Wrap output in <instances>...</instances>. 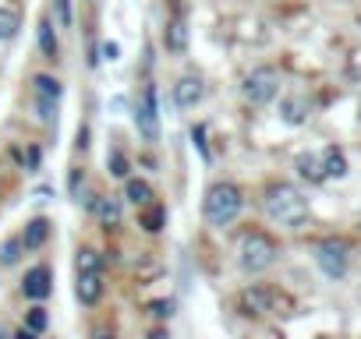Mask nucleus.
Instances as JSON below:
<instances>
[{
  "label": "nucleus",
  "instance_id": "nucleus-1",
  "mask_svg": "<svg viewBox=\"0 0 361 339\" xmlns=\"http://www.w3.org/2000/svg\"><path fill=\"white\" fill-rule=\"evenodd\" d=\"M262 209L273 223L280 226H301L308 219V198L294 188V184H269L266 188V198H262Z\"/></svg>",
  "mask_w": 361,
  "mask_h": 339
},
{
  "label": "nucleus",
  "instance_id": "nucleus-2",
  "mask_svg": "<svg viewBox=\"0 0 361 339\" xmlns=\"http://www.w3.org/2000/svg\"><path fill=\"white\" fill-rule=\"evenodd\" d=\"M241 209H245V195H241V188L231 184V181L213 184V188L206 191V198H202V216H206L209 226H231V223L241 216Z\"/></svg>",
  "mask_w": 361,
  "mask_h": 339
},
{
  "label": "nucleus",
  "instance_id": "nucleus-3",
  "mask_svg": "<svg viewBox=\"0 0 361 339\" xmlns=\"http://www.w3.org/2000/svg\"><path fill=\"white\" fill-rule=\"evenodd\" d=\"M238 258H241V269H245V272H266V269L276 262V241L266 237L262 230H252V234L241 237Z\"/></svg>",
  "mask_w": 361,
  "mask_h": 339
},
{
  "label": "nucleus",
  "instance_id": "nucleus-4",
  "mask_svg": "<svg viewBox=\"0 0 361 339\" xmlns=\"http://www.w3.org/2000/svg\"><path fill=\"white\" fill-rule=\"evenodd\" d=\"M238 307H241V314H248V318H266V314H283L287 307H290V300L280 293V290H273V286H248V290H241V297H238Z\"/></svg>",
  "mask_w": 361,
  "mask_h": 339
},
{
  "label": "nucleus",
  "instance_id": "nucleus-5",
  "mask_svg": "<svg viewBox=\"0 0 361 339\" xmlns=\"http://www.w3.org/2000/svg\"><path fill=\"white\" fill-rule=\"evenodd\" d=\"M135 127L145 141L159 138V103H156V85L152 82H145V89L135 103Z\"/></svg>",
  "mask_w": 361,
  "mask_h": 339
},
{
  "label": "nucleus",
  "instance_id": "nucleus-6",
  "mask_svg": "<svg viewBox=\"0 0 361 339\" xmlns=\"http://www.w3.org/2000/svg\"><path fill=\"white\" fill-rule=\"evenodd\" d=\"M241 92H245V99H248L252 106H266V103H273L276 92H280V75H276L273 68H259V71H252V75L245 78Z\"/></svg>",
  "mask_w": 361,
  "mask_h": 339
},
{
  "label": "nucleus",
  "instance_id": "nucleus-7",
  "mask_svg": "<svg viewBox=\"0 0 361 339\" xmlns=\"http://www.w3.org/2000/svg\"><path fill=\"white\" fill-rule=\"evenodd\" d=\"M32 92H36V110L43 124L57 120V103H61V82L54 75H36L32 78Z\"/></svg>",
  "mask_w": 361,
  "mask_h": 339
},
{
  "label": "nucleus",
  "instance_id": "nucleus-8",
  "mask_svg": "<svg viewBox=\"0 0 361 339\" xmlns=\"http://www.w3.org/2000/svg\"><path fill=\"white\" fill-rule=\"evenodd\" d=\"M347 258H350V251H347V244L343 241H322L319 248H315V262H319V269L326 272V276H333V279H340L343 272H347Z\"/></svg>",
  "mask_w": 361,
  "mask_h": 339
},
{
  "label": "nucleus",
  "instance_id": "nucleus-9",
  "mask_svg": "<svg viewBox=\"0 0 361 339\" xmlns=\"http://www.w3.org/2000/svg\"><path fill=\"white\" fill-rule=\"evenodd\" d=\"M22 293H25L29 300H47V297L54 293V272H50L47 265L29 269L25 279H22Z\"/></svg>",
  "mask_w": 361,
  "mask_h": 339
},
{
  "label": "nucleus",
  "instance_id": "nucleus-10",
  "mask_svg": "<svg viewBox=\"0 0 361 339\" xmlns=\"http://www.w3.org/2000/svg\"><path fill=\"white\" fill-rule=\"evenodd\" d=\"M202 96H206V89H202V78L199 75H185V78L173 85V103L180 110H195L202 103Z\"/></svg>",
  "mask_w": 361,
  "mask_h": 339
},
{
  "label": "nucleus",
  "instance_id": "nucleus-11",
  "mask_svg": "<svg viewBox=\"0 0 361 339\" xmlns=\"http://www.w3.org/2000/svg\"><path fill=\"white\" fill-rule=\"evenodd\" d=\"M75 293H78V300H82L85 307L99 304V297H103V269L78 272V279H75Z\"/></svg>",
  "mask_w": 361,
  "mask_h": 339
},
{
  "label": "nucleus",
  "instance_id": "nucleus-12",
  "mask_svg": "<svg viewBox=\"0 0 361 339\" xmlns=\"http://www.w3.org/2000/svg\"><path fill=\"white\" fill-rule=\"evenodd\" d=\"M163 46H166L170 53H185V50H188V25H185V18L166 22V29H163Z\"/></svg>",
  "mask_w": 361,
  "mask_h": 339
},
{
  "label": "nucleus",
  "instance_id": "nucleus-13",
  "mask_svg": "<svg viewBox=\"0 0 361 339\" xmlns=\"http://www.w3.org/2000/svg\"><path fill=\"white\" fill-rule=\"evenodd\" d=\"M319 159H322V174H326V177H336V181H340V177L347 174V155H343L336 145H329Z\"/></svg>",
  "mask_w": 361,
  "mask_h": 339
},
{
  "label": "nucleus",
  "instance_id": "nucleus-14",
  "mask_svg": "<svg viewBox=\"0 0 361 339\" xmlns=\"http://www.w3.org/2000/svg\"><path fill=\"white\" fill-rule=\"evenodd\" d=\"M47 237H50V219H32L29 226H25V234H22V244L29 248V251H36V248H43L47 244Z\"/></svg>",
  "mask_w": 361,
  "mask_h": 339
},
{
  "label": "nucleus",
  "instance_id": "nucleus-15",
  "mask_svg": "<svg viewBox=\"0 0 361 339\" xmlns=\"http://www.w3.org/2000/svg\"><path fill=\"white\" fill-rule=\"evenodd\" d=\"M39 50H43L47 60H57L61 57V43H57V32H54V22L50 18L39 22Z\"/></svg>",
  "mask_w": 361,
  "mask_h": 339
},
{
  "label": "nucleus",
  "instance_id": "nucleus-16",
  "mask_svg": "<svg viewBox=\"0 0 361 339\" xmlns=\"http://www.w3.org/2000/svg\"><path fill=\"white\" fill-rule=\"evenodd\" d=\"M124 198H128L131 205H138V209H142V205H149V202H152V184H149V181L131 177V181L124 184Z\"/></svg>",
  "mask_w": 361,
  "mask_h": 339
},
{
  "label": "nucleus",
  "instance_id": "nucleus-17",
  "mask_svg": "<svg viewBox=\"0 0 361 339\" xmlns=\"http://www.w3.org/2000/svg\"><path fill=\"white\" fill-rule=\"evenodd\" d=\"M89 209H92V212L99 216V223H106V226H114V223L121 219V202H117V198H92Z\"/></svg>",
  "mask_w": 361,
  "mask_h": 339
},
{
  "label": "nucleus",
  "instance_id": "nucleus-18",
  "mask_svg": "<svg viewBox=\"0 0 361 339\" xmlns=\"http://www.w3.org/2000/svg\"><path fill=\"white\" fill-rule=\"evenodd\" d=\"M298 174L305 177V181H312V184H319V181H326V174H322V159L319 155H298Z\"/></svg>",
  "mask_w": 361,
  "mask_h": 339
},
{
  "label": "nucleus",
  "instance_id": "nucleus-19",
  "mask_svg": "<svg viewBox=\"0 0 361 339\" xmlns=\"http://www.w3.org/2000/svg\"><path fill=\"white\" fill-rule=\"evenodd\" d=\"M18 29H22V18H18V11H11V8H4V4H0V43L15 39V36H18Z\"/></svg>",
  "mask_w": 361,
  "mask_h": 339
},
{
  "label": "nucleus",
  "instance_id": "nucleus-20",
  "mask_svg": "<svg viewBox=\"0 0 361 339\" xmlns=\"http://www.w3.org/2000/svg\"><path fill=\"white\" fill-rule=\"evenodd\" d=\"M163 223H166V209L163 205H142V226L149 230V234H159L163 230Z\"/></svg>",
  "mask_w": 361,
  "mask_h": 339
},
{
  "label": "nucleus",
  "instance_id": "nucleus-21",
  "mask_svg": "<svg viewBox=\"0 0 361 339\" xmlns=\"http://www.w3.org/2000/svg\"><path fill=\"white\" fill-rule=\"evenodd\" d=\"M280 113H283L287 124H301V120L308 117V103H305V99H287V103L280 106Z\"/></svg>",
  "mask_w": 361,
  "mask_h": 339
},
{
  "label": "nucleus",
  "instance_id": "nucleus-22",
  "mask_svg": "<svg viewBox=\"0 0 361 339\" xmlns=\"http://www.w3.org/2000/svg\"><path fill=\"white\" fill-rule=\"evenodd\" d=\"M75 269H78V272L103 269V255H99V251H92V248H82V251H78V258H75Z\"/></svg>",
  "mask_w": 361,
  "mask_h": 339
},
{
  "label": "nucleus",
  "instance_id": "nucleus-23",
  "mask_svg": "<svg viewBox=\"0 0 361 339\" xmlns=\"http://www.w3.org/2000/svg\"><path fill=\"white\" fill-rule=\"evenodd\" d=\"M106 166H110V174H114V177H128V159H124V152H121V148H114V152H110Z\"/></svg>",
  "mask_w": 361,
  "mask_h": 339
},
{
  "label": "nucleus",
  "instance_id": "nucleus-24",
  "mask_svg": "<svg viewBox=\"0 0 361 339\" xmlns=\"http://www.w3.org/2000/svg\"><path fill=\"white\" fill-rule=\"evenodd\" d=\"M25 244H22V237H15V241H8L4 248H0V262H4V265H15L18 262V251H22Z\"/></svg>",
  "mask_w": 361,
  "mask_h": 339
},
{
  "label": "nucleus",
  "instance_id": "nucleus-25",
  "mask_svg": "<svg viewBox=\"0 0 361 339\" xmlns=\"http://www.w3.org/2000/svg\"><path fill=\"white\" fill-rule=\"evenodd\" d=\"M54 4H57V25L68 29L71 25V0H54Z\"/></svg>",
  "mask_w": 361,
  "mask_h": 339
},
{
  "label": "nucleus",
  "instance_id": "nucleus-26",
  "mask_svg": "<svg viewBox=\"0 0 361 339\" xmlns=\"http://www.w3.org/2000/svg\"><path fill=\"white\" fill-rule=\"evenodd\" d=\"M149 311H152L156 318H170V314H173V300H152Z\"/></svg>",
  "mask_w": 361,
  "mask_h": 339
},
{
  "label": "nucleus",
  "instance_id": "nucleus-27",
  "mask_svg": "<svg viewBox=\"0 0 361 339\" xmlns=\"http://www.w3.org/2000/svg\"><path fill=\"white\" fill-rule=\"evenodd\" d=\"M43 328H47V311L36 307V311L29 314V332H43Z\"/></svg>",
  "mask_w": 361,
  "mask_h": 339
},
{
  "label": "nucleus",
  "instance_id": "nucleus-28",
  "mask_svg": "<svg viewBox=\"0 0 361 339\" xmlns=\"http://www.w3.org/2000/svg\"><path fill=\"white\" fill-rule=\"evenodd\" d=\"M117 53H121L117 43H103V57H106V60H117Z\"/></svg>",
  "mask_w": 361,
  "mask_h": 339
},
{
  "label": "nucleus",
  "instance_id": "nucleus-29",
  "mask_svg": "<svg viewBox=\"0 0 361 339\" xmlns=\"http://www.w3.org/2000/svg\"><path fill=\"white\" fill-rule=\"evenodd\" d=\"M4 332H8V328H4V325H0V335H4Z\"/></svg>",
  "mask_w": 361,
  "mask_h": 339
}]
</instances>
